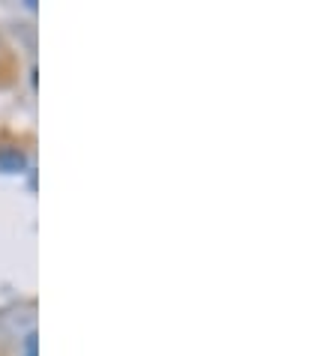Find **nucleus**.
<instances>
[{"label": "nucleus", "mask_w": 335, "mask_h": 356, "mask_svg": "<svg viewBox=\"0 0 335 356\" xmlns=\"http://www.w3.org/2000/svg\"><path fill=\"white\" fill-rule=\"evenodd\" d=\"M27 356H36V335H27V348H24Z\"/></svg>", "instance_id": "f03ea898"}, {"label": "nucleus", "mask_w": 335, "mask_h": 356, "mask_svg": "<svg viewBox=\"0 0 335 356\" xmlns=\"http://www.w3.org/2000/svg\"><path fill=\"white\" fill-rule=\"evenodd\" d=\"M27 159L18 150H0V171L6 174H15V171H24Z\"/></svg>", "instance_id": "f257e3e1"}]
</instances>
